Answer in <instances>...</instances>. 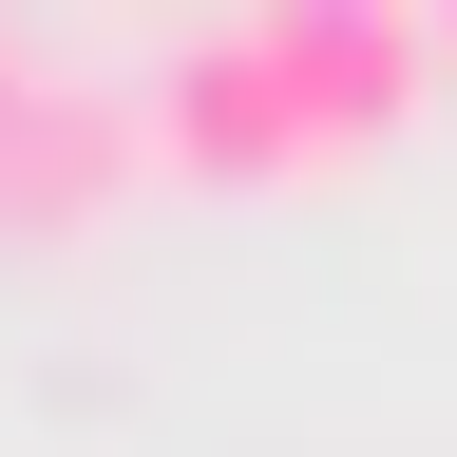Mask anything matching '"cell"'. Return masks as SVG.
Listing matches in <instances>:
<instances>
[{"instance_id": "cell-3", "label": "cell", "mask_w": 457, "mask_h": 457, "mask_svg": "<svg viewBox=\"0 0 457 457\" xmlns=\"http://www.w3.org/2000/svg\"><path fill=\"white\" fill-rule=\"evenodd\" d=\"M438 57H457V20H438Z\"/></svg>"}, {"instance_id": "cell-2", "label": "cell", "mask_w": 457, "mask_h": 457, "mask_svg": "<svg viewBox=\"0 0 457 457\" xmlns=\"http://www.w3.org/2000/svg\"><path fill=\"white\" fill-rule=\"evenodd\" d=\"M134 153H153V96H134V77H96V57L38 38V20H0V228L114 210Z\"/></svg>"}, {"instance_id": "cell-1", "label": "cell", "mask_w": 457, "mask_h": 457, "mask_svg": "<svg viewBox=\"0 0 457 457\" xmlns=\"http://www.w3.org/2000/svg\"><path fill=\"white\" fill-rule=\"evenodd\" d=\"M134 96H153V153H191V171H324V153H381L438 96V20H400V0H228Z\"/></svg>"}]
</instances>
